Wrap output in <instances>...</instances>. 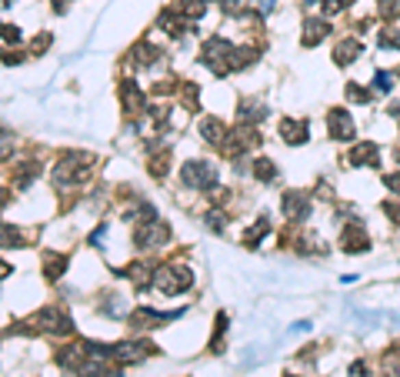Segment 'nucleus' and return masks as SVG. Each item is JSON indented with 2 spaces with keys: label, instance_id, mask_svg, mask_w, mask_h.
Masks as SVG:
<instances>
[{
  "label": "nucleus",
  "instance_id": "f257e3e1",
  "mask_svg": "<svg viewBox=\"0 0 400 377\" xmlns=\"http://www.w3.org/2000/svg\"><path fill=\"white\" fill-rule=\"evenodd\" d=\"M94 154H84V151H74V154H64L53 167V184L57 187H71V184H80L87 180V174L94 171Z\"/></svg>",
  "mask_w": 400,
  "mask_h": 377
},
{
  "label": "nucleus",
  "instance_id": "f03ea898",
  "mask_svg": "<svg viewBox=\"0 0 400 377\" xmlns=\"http://www.w3.org/2000/svg\"><path fill=\"white\" fill-rule=\"evenodd\" d=\"M234 44L224 40V37H210V40H203V47H200V60L214 71L217 77H224L234 71Z\"/></svg>",
  "mask_w": 400,
  "mask_h": 377
},
{
  "label": "nucleus",
  "instance_id": "7ed1b4c3",
  "mask_svg": "<svg viewBox=\"0 0 400 377\" xmlns=\"http://www.w3.org/2000/svg\"><path fill=\"white\" fill-rule=\"evenodd\" d=\"M180 184L194 187V191H210V187H217V167L210 160H187L180 167Z\"/></svg>",
  "mask_w": 400,
  "mask_h": 377
},
{
  "label": "nucleus",
  "instance_id": "20e7f679",
  "mask_svg": "<svg viewBox=\"0 0 400 377\" xmlns=\"http://www.w3.org/2000/svg\"><path fill=\"white\" fill-rule=\"evenodd\" d=\"M153 284H157L164 294H180V291H187V287L194 284V274H190L187 264H164V267H157Z\"/></svg>",
  "mask_w": 400,
  "mask_h": 377
},
{
  "label": "nucleus",
  "instance_id": "39448f33",
  "mask_svg": "<svg viewBox=\"0 0 400 377\" xmlns=\"http://www.w3.org/2000/svg\"><path fill=\"white\" fill-rule=\"evenodd\" d=\"M153 351H157V348H153L150 341H121V344H107L110 361H117V364H140V361H147Z\"/></svg>",
  "mask_w": 400,
  "mask_h": 377
},
{
  "label": "nucleus",
  "instance_id": "423d86ee",
  "mask_svg": "<svg viewBox=\"0 0 400 377\" xmlns=\"http://www.w3.org/2000/svg\"><path fill=\"white\" fill-rule=\"evenodd\" d=\"M134 241H137V247H140V251L160 247V244H167V241H171V227L164 224V221H157V217H147L144 224L137 227Z\"/></svg>",
  "mask_w": 400,
  "mask_h": 377
},
{
  "label": "nucleus",
  "instance_id": "0eeeda50",
  "mask_svg": "<svg viewBox=\"0 0 400 377\" xmlns=\"http://www.w3.org/2000/svg\"><path fill=\"white\" fill-rule=\"evenodd\" d=\"M327 130H330V137H337V141H350V137L357 134L353 117H350L344 107H334V110L327 114Z\"/></svg>",
  "mask_w": 400,
  "mask_h": 377
},
{
  "label": "nucleus",
  "instance_id": "6e6552de",
  "mask_svg": "<svg viewBox=\"0 0 400 377\" xmlns=\"http://www.w3.org/2000/svg\"><path fill=\"white\" fill-rule=\"evenodd\" d=\"M121 107H124L127 114L147 110V94L137 87V80H121Z\"/></svg>",
  "mask_w": 400,
  "mask_h": 377
},
{
  "label": "nucleus",
  "instance_id": "1a4fd4ad",
  "mask_svg": "<svg viewBox=\"0 0 400 377\" xmlns=\"http://www.w3.org/2000/svg\"><path fill=\"white\" fill-rule=\"evenodd\" d=\"M87 361H90V344H71V348H60V354H57V364L74 371V374H80V367Z\"/></svg>",
  "mask_w": 400,
  "mask_h": 377
},
{
  "label": "nucleus",
  "instance_id": "9d476101",
  "mask_svg": "<svg viewBox=\"0 0 400 377\" xmlns=\"http://www.w3.org/2000/svg\"><path fill=\"white\" fill-rule=\"evenodd\" d=\"M184 311H177V314H160V311H150V307H140V311H134L130 314V324L134 327H160V324H167V321H174V317H180Z\"/></svg>",
  "mask_w": 400,
  "mask_h": 377
},
{
  "label": "nucleus",
  "instance_id": "9b49d317",
  "mask_svg": "<svg viewBox=\"0 0 400 377\" xmlns=\"http://www.w3.org/2000/svg\"><path fill=\"white\" fill-rule=\"evenodd\" d=\"M307 130H310L307 121H290V117H284V121H280V137H284L287 144H294V147L307 141Z\"/></svg>",
  "mask_w": 400,
  "mask_h": 377
},
{
  "label": "nucleus",
  "instance_id": "f8f14e48",
  "mask_svg": "<svg viewBox=\"0 0 400 377\" xmlns=\"http://www.w3.org/2000/svg\"><path fill=\"white\" fill-rule=\"evenodd\" d=\"M340 247L347 254H360V251H367L371 247V241H367V234L360 230V227L353 224V227H347L344 234H340Z\"/></svg>",
  "mask_w": 400,
  "mask_h": 377
},
{
  "label": "nucleus",
  "instance_id": "ddd939ff",
  "mask_svg": "<svg viewBox=\"0 0 400 377\" xmlns=\"http://www.w3.org/2000/svg\"><path fill=\"white\" fill-rule=\"evenodd\" d=\"M357 53H364V44H360L357 37H347V40H340V44H337V51H334V64L347 67V64L357 60Z\"/></svg>",
  "mask_w": 400,
  "mask_h": 377
},
{
  "label": "nucleus",
  "instance_id": "4468645a",
  "mask_svg": "<svg viewBox=\"0 0 400 377\" xmlns=\"http://www.w3.org/2000/svg\"><path fill=\"white\" fill-rule=\"evenodd\" d=\"M224 134H227V130H224V124H221L217 117H203V121H200V137H203L207 144L224 147V141H227Z\"/></svg>",
  "mask_w": 400,
  "mask_h": 377
},
{
  "label": "nucleus",
  "instance_id": "2eb2a0df",
  "mask_svg": "<svg viewBox=\"0 0 400 377\" xmlns=\"http://www.w3.org/2000/svg\"><path fill=\"white\" fill-rule=\"evenodd\" d=\"M327 34H330V24H327V21H307V24H303L300 44H303V47H317Z\"/></svg>",
  "mask_w": 400,
  "mask_h": 377
},
{
  "label": "nucleus",
  "instance_id": "dca6fc26",
  "mask_svg": "<svg viewBox=\"0 0 400 377\" xmlns=\"http://www.w3.org/2000/svg\"><path fill=\"white\" fill-rule=\"evenodd\" d=\"M121 274H124L127 280H134V287H137V291H144V287L153 284V271H150V264H127Z\"/></svg>",
  "mask_w": 400,
  "mask_h": 377
},
{
  "label": "nucleus",
  "instance_id": "f3484780",
  "mask_svg": "<svg viewBox=\"0 0 400 377\" xmlns=\"http://www.w3.org/2000/svg\"><path fill=\"white\" fill-rule=\"evenodd\" d=\"M377 157H380V151H377V144H371V141H364V144H357L353 151H350V164H364V167H374Z\"/></svg>",
  "mask_w": 400,
  "mask_h": 377
},
{
  "label": "nucleus",
  "instance_id": "a211bd4d",
  "mask_svg": "<svg viewBox=\"0 0 400 377\" xmlns=\"http://www.w3.org/2000/svg\"><path fill=\"white\" fill-rule=\"evenodd\" d=\"M284 214H287V217H303V214H307V197L297 194V191L284 194Z\"/></svg>",
  "mask_w": 400,
  "mask_h": 377
},
{
  "label": "nucleus",
  "instance_id": "6ab92c4d",
  "mask_svg": "<svg viewBox=\"0 0 400 377\" xmlns=\"http://www.w3.org/2000/svg\"><path fill=\"white\" fill-rule=\"evenodd\" d=\"M250 171H253V177H257L260 184H271V180L277 177V167H274V160H271V157H257Z\"/></svg>",
  "mask_w": 400,
  "mask_h": 377
},
{
  "label": "nucleus",
  "instance_id": "aec40b11",
  "mask_svg": "<svg viewBox=\"0 0 400 377\" xmlns=\"http://www.w3.org/2000/svg\"><path fill=\"white\" fill-rule=\"evenodd\" d=\"M203 10H207V3H203V0H184V3L177 7V14H180L187 24H190V21H200V17H203Z\"/></svg>",
  "mask_w": 400,
  "mask_h": 377
},
{
  "label": "nucleus",
  "instance_id": "412c9836",
  "mask_svg": "<svg viewBox=\"0 0 400 377\" xmlns=\"http://www.w3.org/2000/svg\"><path fill=\"white\" fill-rule=\"evenodd\" d=\"M24 244V234L14 224H0V247H21Z\"/></svg>",
  "mask_w": 400,
  "mask_h": 377
},
{
  "label": "nucleus",
  "instance_id": "4be33fe9",
  "mask_svg": "<svg viewBox=\"0 0 400 377\" xmlns=\"http://www.w3.org/2000/svg\"><path fill=\"white\" fill-rule=\"evenodd\" d=\"M44 264H47L44 274H47L50 280H57V277L64 274V267H67V257H64V254H44Z\"/></svg>",
  "mask_w": 400,
  "mask_h": 377
},
{
  "label": "nucleus",
  "instance_id": "5701e85b",
  "mask_svg": "<svg viewBox=\"0 0 400 377\" xmlns=\"http://www.w3.org/2000/svg\"><path fill=\"white\" fill-rule=\"evenodd\" d=\"M267 117V107H260V104H244L240 107V124H260Z\"/></svg>",
  "mask_w": 400,
  "mask_h": 377
},
{
  "label": "nucleus",
  "instance_id": "b1692460",
  "mask_svg": "<svg viewBox=\"0 0 400 377\" xmlns=\"http://www.w3.org/2000/svg\"><path fill=\"white\" fill-rule=\"evenodd\" d=\"M134 60H137V64H157V60H160V51H157L153 44H137V47H134Z\"/></svg>",
  "mask_w": 400,
  "mask_h": 377
},
{
  "label": "nucleus",
  "instance_id": "393cba45",
  "mask_svg": "<svg viewBox=\"0 0 400 377\" xmlns=\"http://www.w3.org/2000/svg\"><path fill=\"white\" fill-rule=\"evenodd\" d=\"M14 147H17V141H14V134L0 127V160H7V157L14 154Z\"/></svg>",
  "mask_w": 400,
  "mask_h": 377
},
{
  "label": "nucleus",
  "instance_id": "a878e982",
  "mask_svg": "<svg viewBox=\"0 0 400 377\" xmlns=\"http://www.w3.org/2000/svg\"><path fill=\"white\" fill-rule=\"evenodd\" d=\"M380 47H390V51H400V30L397 27H387L380 34Z\"/></svg>",
  "mask_w": 400,
  "mask_h": 377
},
{
  "label": "nucleus",
  "instance_id": "bb28decb",
  "mask_svg": "<svg viewBox=\"0 0 400 377\" xmlns=\"http://www.w3.org/2000/svg\"><path fill=\"white\" fill-rule=\"evenodd\" d=\"M267 227H271V224H267V217H260V224H257V227H253V230H250V234H247V247H253V244H260V237L267 234Z\"/></svg>",
  "mask_w": 400,
  "mask_h": 377
},
{
  "label": "nucleus",
  "instance_id": "cd10ccee",
  "mask_svg": "<svg viewBox=\"0 0 400 377\" xmlns=\"http://www.w3.org/2000/svg\"><path fill=\"white\" fill-rule=\"evenodd\" d=\"M374 87H377V90H390V87H394V74H390V71H377V74H374Z\"/></svg>",
  "mask_w": 400,
  "mask_h": 377
},
{
  "label": "nucleus",
  "instance_id": "c85d7f7f",
  "mask_svg": "<svg viewBox=\"0 0 400 377\" xmlns=\"http://www.w3.org/2000/svg\"><path fill=\"white\" fill-rule=\"evenodd\" d=\"M384 371H387V377H400V354L384 357Z\"/></svg>",
  "mask_w": 400,
  "mask_h": 377
},
{
  "label": "nucleus",
  "instance_id": "c756f323",
  "mask_svg": "<svg viewBox=\"0 0 400 377\" xmlns=\"http://www.w3.org/2000/svg\"><path fill=\"white\" fill-rule=\"evenodd\" d=\"M350 3H353V0H327L324 14H340V10H347Z\"/></svg>",
  "mask_w": 400,
  "mask_h": 377
},
{
  "label": "nucleus",
  "instance_id": "7c9ffc66",
  "mask_svg": "<svg viewBox=\"0 0 400 377\" xmlns=\"http://www.w3.org/2000/svg\"><path fill=\"white\" fill-rule=\"evenodd\" d=\"M0 37H3V40H14V44H17V40H21V30H17L14 24H0Z\"/></svg>",
  "mask_w": 400,
  "mask_h": 377
},
{
  "label": "nucleus",
  "instance_id": "2f4dec72",
  "mask_svg": "<svg viewBox=\"0 0 400 377\" xmlns=\"http://www.w3.org/2000/svg\"><path fill=\"white\" fill-rule=\"evenodd\" d=\"M380 10H384V17H397L400 14V0H384V3H380Z\"/></svg>",
  "mask_w": 400,
  "mask_h": 377
},
{
  "label": "nucleus",
  "instance_id": "473e14b6",
  "mask_svg": "<svg viewBox=\"0 0 400 377\" xmlns=\"http://www.w3.org/2000/svg\"><path fill=\"white\" fill-rule=\"evenodd\" d=\"M384 184H387V191H390V194H400V174H387L384 177Z\"/></svg>",
  "mask_w": 400,
  "mask_h": 377
},
{
  "label": "nucleus",
  "instance_id": "72a5a7b5",
  "mask_svg": "<svg viewBox=\"0 0 400 377\" xmlns=\"http://www.w3.org/2000/svg\"><path fill=\"white\" fill-rule=\"evenodd\" d=\"M350 377H371V371H367V364H364V361H357V364H350Z\"/></svg>",
  "mask_w": 400,
  "mask_h": 377
},
{
  "label": "nucleus",
  "instance_id": "f704fd0d",
  "mask_svg": "<svg viewBox=\"0 0 400 377\" xmlns=\"http://www.w3.org/2000/svg\"><path fill=\"white\" fill-rule=\"evenodd\" d=\"M7 274H10V267H7V264L0 260V277H7Z\"/></svg>",
  "mask_w": 400,
  "mask_h": 377
},
{
  "label": "nucleus",
  "instance_id": "c9c22d12",
  "mask_svg": "<svg viewBox=\"0 0 400 377\" xmlns=\"http://www.w3.org/2000/svg\"><path fill=\"white\" fill-rule=\"evenodd\" d=\"M7 3H14V0H0V7H7Z\"/></svg>",
  "mask_w": 400,
  "mask_h": 377
}]
</instances>
